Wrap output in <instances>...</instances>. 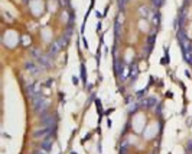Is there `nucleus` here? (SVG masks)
Listing matches in <instances>:
<instances>
[{
	"label": "nucleus",
	"mask_w": 192,
	"mask_h": 154,
	"mask_svg": "<svg viewBox=\"0 0 192 154\" xmlns=\"http://www.w3.org/2000/svg\"><path fill=\"white\" fill-rule=\"evenodd\" d=\"M33 105L34 111L36 112H41L46 108L47 103L43 97L38 95L34 98Z\"/></svg>",
	"instance_id": "f257e3e1"
},
{
	"label": "nucleus",
	"mask_w": 192,
	"mask_h": 154,
	"mask_svg": "<svg viewBox=\"0 0 192 154\" xmlns=\"http://www.w3.org/2000/svg\"><path fill=\"white\" fill-rule=\"evenodd\" d=\"M178 37L180 44H181L184 52L190 51V48H191L190 42L188 39L187 37L186 36L184 32L181 31H179L178 33Z\"/></svg>",
	"instance_id": "f03ea898"
},
{
	"label": "nucleus",
	"mask_w": 192,
	"mask_h": 154,
	"mask_svg": "<svg viewBox=\"0 0 192 154\" xmlns=\"http://www.w3.org/2000/svg\"><path fill=\"white\" fill-rule=\"evenodd\" d=\"M52 131V128L51 127H48L46 128L42 129H39L36 130V132L33 133V136L36 138H40L44 137V136H47L51 133Z\"/></svg>",
	"instance_id": "7ed1b4c3"
},
{
	"label": "nucleus",
	"mask_w": 192,
	"mask_h": 154,
	"mask_svg": "<svg viewBox=\"0 0 192 154\" xmlns=\"http://www.w3.org/2000/svg\"><path fill=\"white\" fill-rule=\"evenodd\" d=\"M63 48L61 45L60 41L58 40L55 41L54 43L52 44V45L51 46L50 50V54L51 55H55L56 54H58V53L59 51L60 50Z\"/></svg>",
	"instance_id": "20e7f679"
},
{
	"label": "nucleus",
	"mask_w": 192,
	"mask_h": 154,
	"mask_svg": "<svg viewBox=\"0 0 192 154\" xmlns=\"http://www.w3.org/2000/svg\"><path fill=\"white\" fill-rule=\"evenodd\" d=\"M157 101L154 98H149L145 99L141 102V105L145 107H153L156 103Z\"/></svg>",
	"instance_id": "39448f33"
},
{
	"label": "nucleus",
	"mask_w": 192,
	"mask_h": 154,
	"mask_svg": "<svg viewBox=\"0 0 192 154\" xmlns=\"http://www.w3.org/2000/svg\"><path fill=\"white\" fill-rule=\"evenodd\" d=\"M39 62L41 64L46 67H50L51 66V62L49 57L45 56L39 57Z\"/></svg>",
	"instance_id": "423d86ee"
},
{
	"label": "nucleus",
	"mask_w": 192,
	"mask_h": 154,
	"mask_svg": "<svg viewBox=\"0 0 192 154\" xmlns=\"http://www.w3.org/2000/svg\"><path fill=\"white\" fill-rule=\"evenodd\" d=\"M26 68L32 74L36 75L39 72V70L37 67H36V66L32 63H27L26 64Z\"/></svg>",
	"instance_id": "0eeeda50"
},
{
	"label": "nucleus",
	"mask_w": 192,
	"mask_h": 154,
	"mask_svg": "<svg viewBox=\"0 0 192 154\" xmlns=\"http://www.w3.org/2000/svg\"><path fill=\"white\" fill-rule=\"evenodd\" d=\"M42 123L47 127H51V125H52L54 123V119L53 117L51 116L45 117L42 119Z\"/></svg>",
	"instance_id": "6e6552de"
},
{
	"label": "nucleus",
	"mask_w": 192,
	"mask_h": 154,
	"mask_svg": "<svg viewBox=\"0 0 192 154\" xmlns=\"http://www.w3.org/2000/svg\"><path fill=\"white\" fill-rule=\"evenodd\" d=\"M52 143L50 140H45L42 143L41 147L45 151H50L52 149Z\"/></svg>",
	"instance_id": "1a4fd4ad"
},
{
	"label": "nucleus",
	"mask_w": 192,
	"mask_h": 154,
	"mask_svg": "<svg viewBox=\"0 0 192 154\" xmlns=\"http://www.w3.org/2000/svg\"><path fill=\"white\" fill-rule=\"evenodd\" d=\"M121 24L118 20L115 21L114 23V35L116 37L118 38L121 35Z\"/></svg>",
	"instance_id": "9d476101"
},
{
	"label": "nucleus",
	"mask_w": 192,
	"mask_h": 154,
	"mask_svg": "<svg viewBox=\"0 0 192 154\" xmlns=\"http://www.w3.org/2000/svg\"><path fill=\"white\" fill-rule=\"evenodd\" d=\"M137 74H138V68L136 64H134L132 66L130 71V75L132 79H135L137 77Z\"/></svg>",
	"instance_id": "9b49d317"
},
{
	"label": "nucleus",
	"mask_w": 192,
	"mask_h": 154,
	"mask_svg": "<svg viewBox=\"0 0 192 154\" xmlns=\"http://www.w3.org/2000/svg\"><path fill=\"white\" fill-rule=\"evenodd\" d=\"M81 77L82 79L83 83L86 82V69L84 64H82L81 66Z\"/></svg>",
	"instance_id": "f8f14e48"
},
{
	"label": "nucleus",
	"mask_w": 192,
	"mask_h": 154,
	"mask_svg": "<svg viewBox=\"0 0 192 154\" xmlns=\"http://www.w3.org/2000/svg\"><path fill=\"white\" fill-rule=\"evenodd\" d=\"M184 56L186 61L190 64H192V52H191V51L184 52Z\"/></svg>",
	"instance_id": "ddd939ff"
},
{
	"label": "nucleus",
	"mask_w": 192,
	"mask_h": 154,
	"mask_svg": "<svg viewBox=\"0 0 192 154\" xmlns=\"http://www.w3.org/2000/svg\"><path fill=\"white\" fill-rule=\"evenodd\" d=\"M152 22H153V24L154 26H158L159 23V17L158 15V14H155L153 16V19H152Z\"/></svg>",
	"instance_id": "4468645a"
},
{
	"label": "nucleus",
	"mask_w": 192,
	"mask_h": 154,
	"mask_svg": "<svg viewBox=\"0 0 192 154\" xmlns=\"http://www.w3.org/2000/svg\"><path fill=\"white\" fill-rule=\"evenodd\" d=\"M127 0H118V6L120 9H123L125 6Z\"/></svg>",
	"instance_id": "2eb2a0df"
},
{
	"label": "nucleus",
	"mask_w": 192,
	"mask_h": 154,
	"mask_svg": "<svg viewBox=\"0 0 192 154\" xmlns=\"http://www.w3.org/2000/svg\"><path fill=\"white\" fill-rule=\"evenodd\" d=\"M96 107H97L98 112H99V114H101V112H102V106H101V103H100V101H99V100L96 101Z\"/></svg>",
	"instance_id": "dca6fc26"
},
{
	"label": "nucleus",
	"mask_w": 192,
	"mask_h": 154,
	"mask_svg": "<svg viewBox=\"0 0 192 154\" xmlns=\"http://www.w3.org/2000/svg\"><path fill=\"white\" fill-rule=\"evenodd\" d=\"M153 1L154 4L157 6H159L162 2V0H153Z\"/></svg>",
	"instance_id": "f3484780"
},
{
	"label": "nucleus",
	"mask_w": 192,
	"mask_h": 154,
	"mask_svg": "<svg viewBox=\"0 0 192 154\" xmlns=\"http://www.w3.org/2000/svg\"><path fill=\"white\" fill-rule=\"evenodd\" d=\"M155 41V37H150L148 39V42L149 44H153Z\"/></svg>",
	"instance_id": "a211bd4d"
},
{
	"label": "nucleus",
	"mask_w": 192,
	"mask_h": 154,
	"mask_svg": "<svg viewBox=\"0 0 192 154\" xmlns=\"http://www.w3.org/2000/svg\"><path fill=\"white\" fill-rule=\"evenodd\" d=\"M72 80H73V83H74V84H75V85H77L78 83V79H77V77H73V79H72Z\"/></svg>",
	"instance_id": "6ab92c4d"
},
{
	"label": "nucleus",
	"mask_w": 192,
	"mask_h": 154,
	"mask_svg": "<svg viewBox=\"0 0 192 154\" xmlns=\"http://www.w3.org/2000/svg\"><path fill=\"white\" fill-rule=\"evenodd\" d=\"M37 154H44L42 153V152H38V153Z\"/></svg>",
	"instance_id": "aec40b11"
},
{
	"label": "nucleus",
	"mask_w": 192,
	"mask_h": 154,
	"mask_svg": "<svg viewBox=\"0 0 192 154\" xmlns=\"http://www.w3.org/2000/svg\"><path fill=\"white\" fill-rule=\"evenodd\" d=\"M26 1H28V0H26Z\"/></svg>",
	"instance_id": "412c9836"
}]
</instances>
